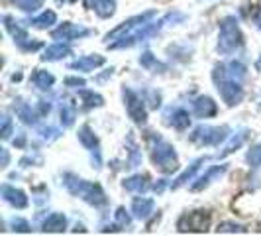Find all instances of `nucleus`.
Listing matches in <instances>:
<instances>
[{
  "label": "nucleus",
  "instance_id": "nucleus-1",
  "mask_svg": "<svg viewBox=\"0 0 261 236\" xmlns=\"http://www.w3.org/2000/svg\"><path fill=\"white\" fill-rule=\"evenodd\" d=\"M246 75H248V67L242 61H230V63L214 67V71H212L214 85L228 106H236L242 103V99H244L242 81L246 79Z\"/></svg>",
  "mask_w": 261,
  "mask_h": 236
},
{
  "label": "nucleus",
  "instance_id": "nucleus-2",
  "mask_svg": "<svg viewBox=\"0 0 261 236\" xmlns=\"http://www.w3.org/2000/svg\"><path fill=\"white\" fill-rule=\"evenodd\" d=\"M185 14L181 12H169L165 14L163 18H159V20H151V22H147L145 26H142L136 34H132L130 38H124V39H118L114 43H108L110 45V50H122V48H132V45H136V43H140V41H145L147 38H153L157 36L161 30L165 26H169V24H175V22H183Z\"/></svg>",
  "mask_w": 261,
  "mask_h": 236
},
{
  "label": "nucleus",
  "instance_id": "nucleus-3",
  "mask_svg": "<svg viewBox=\"0 0 261 236\" xmlns=\"http://www.w3.org/2000/svg\"><path fill=\"white\" fill-rule=\"evenodd\" d=\"M63 183H65L67 191L71 195L83 199L85 203H89L92 207H105L106 201H108L100 185L87 181V179H81V177L73 175V173H65L63 175Z\"/></svg>",
  "mask_w": 261,
  "mask_h": 236
},
{
  "label": "nucleus",
  "instance_id": "nucleus-4",
  "mask_svg": "<svg viewBox=\"0 0 261 236\" xmlns=\"http://www.w3.org/2000/svg\"><path fill=\"white\" fill-rule=\"evenodd\" d=\"M147 142H149L151 159H153L157 170L163 171V173H173V171L179 168V156H177L175 148H173L167 140H163L161 136L149 132Z\"/></svg>",
  "mask_w": 261,
  "mask_h": 236
},
{
  "label": "nucleus",
  "instance_id": "nucleus-5",
  "mask_svg": "<svg viewBox=\"0 0 261 236\" xmlns=\"http://www.w3.org/2000/svg\"><path fill=\"white\" fill-rule=\"evenodd\" d=\"M244 45V36L238 24L236 16H226L220 22V30H218V43L216 50L220 55H234L236 52H240Z\"/></svg>",
  "mask_w": 261,
  "mask_h": 236
},
{
  "label": "nucleus",
  "instance_id": "nucleus-6",
  "mask_svg": "<svg viewBox=\"0 0 261 236\" xmlns=\"http://www.w3.org/2000/svg\"><path fill=\"white\" fill-rule=\"evenodd\" d=\"M155 16H157L155 10H147V12L138 14V16H134V18H128L126 22H122L120 26H116L112 32L106 34V38H105L106 43H114V41H118V39L130 38L132 34H136L142 26H145L147 22H151Z\"/></svg>",
  "mask_w": 261,
  "mask_h": 236
},
{
  "label": "nucleus",
  "instance_id": "nucleus-7",
  "mask_svg": "<svg viewBox=\"0 0 261 236\" xmlns=\"http://www.w3.org/2000/svg\"><path fill=\"white\" fill-rule=\"evenodd\" d=\"M228 136V126H198L191 134V142L198 146H220Z\"/></svg>",
  "mask_w": 261,
  "mask_h": 236
},
{
  "label": "nucleus",
  "instance_id": "nucleus-8",
  "mask_svg": "<svg viewBox=\"0 0 261 236\" xmlns=\"http://www.w3.org/2000/svg\"><path fill=\"white\" fill-rule=\"evenodd\" d=\"M4 26L8 30V34L14 38V43H16L22 52H38L39 48L43 45L41 41H36V39L30 38L26 30L20 26V22L12 20L10 16H4Z\"/></svg>",
  "mask_w": 261,
  "mask_h": 236
},
{
  "label": "nucleus",
  "instance_id": "nucleus-9",
  "mask_svg": "<svg viewBox=\"0 0 261 236\" xmlns=\"http://www.w3.org/2000/svg\"><path fill=\"white\" fill-rule=\"evenodd\" d=\"M122 97H124V105H126V110H128L130 118L138 126H144L145 122H147L145 101L136 91H132L130 87H124L122 89Z\"/></svg>",
  "mask_w": 261,
  "mask_h": 236
},
{
  "label": "nucleus",
  "instance_id": "nucleus-10",
  "mask_svg": "<svg viewBox=\"0 0 261 236\" xmlns=\"http://www.w3.org/2000/svg\"><path fill=\"white\" fill-rule=\"evenodd\" d=\"M179 232H206L210 228V213L208 210H193L183 215L177 221Z\"/></svg>",
  "mask_w": 261,
  "mask_h": 236
},
{
  "label": "nucleus",
  "instance_id": "nucleus-11",
  "mask_svg": "<svg viewBox=\"0 0 261 236\" xmlns=\"http://www.w3.org/2000/svg\"><path fill=\"white\" fill-rule=\"evenodd\" d=\"M79 142L85 146L89 152H91L92 156V163H94V168L96 170H100L102 168V154H100V144H98V138L94 136V132L91 130V126H81L79 128V134H77Z\"/></svg>",
  "mask_w": 261,
  "mask_h": 236
},
{
  "label": "nucleus",
  "instance_id": "nucleus-12",
  "mask_svg": "<svg viewBox=\"0 0 261 236\" xmlns=\"http://www.w3.org/2000/svg\"><path fill=\"white\" fill-rule=\"evenodd\" d=\"M92 30L81 26V24H73V22H63L59 24V28H55L51 32V36L55 39H63V41H73V39H81L91 36Z\"/></svg>",
  "mask_w": 261,
  "mask_h": 236
},
{
  "label": "nucleus",
  "instance_id": "nucleus-13",
  "mask_svg": "<svg viewBox=\"0 0 261 236\" xmlns=\"http://www.w3.org/2000/svg\"><path fill=\"white\" fill-rule=\"evenodd\" d=\"M0 193H2V199H4L8 205H12L14 209H26L28 207V197L22 189H16L12 185L4 183L2 189H0Z\"/></svg>",
  "mask_w": 261,
  "mask_h": 236
},
{
  "label": "nucleus",
  "instance_id": "nucleus-14",
  "mask_svg": "<svg viewBox=\"0 0 261 236\" xmlns=\"http://www.w3.org/2000/svg\"><path fill=\"white\" fill-rule=\"evenodd\" d=\"M165 118H167L165 122H167L169 126H173L175 130H187V128L191 126V114H189L185 108H181V106L169 108Z\"/></svg>",
  "mask_w": 261,
  "mask_h": 236
},
{
  "label": "nucleus",
  "instance_id": "nucleus-15",
  "mask_svg": "<svg viewBox=\"0 0 261 236\" xmlns=\"http://www.w3.org/2000/svg\"><path fill=\"white\" fill-rule=\"evenodd\" d=\"M106 59L102 55H98V53H92V55H85V57H79L77 61H73V63H69V69H73V71H94L96 67L105 65Z\"/></svg>",
  "mask_w": 261,
  "mask_h": 236
},
{
  "label": "nucleus",
  "instance_id": "nucleus-16",
  "mask_svg": "<svg viewBox=\"0 0 261 236\" xmlns=\"http://www.w3.org/2000/svg\"><path fill=\"white\" fill-rule=\"evenodd\" d=\"M193 110H195V114L198 118H210V116H216L218 106H216V103H214L210 97H204V95H202V97L195 99Z\"/></svg>",
  "mask_w": 261,
  "mask_h": 236
},
{
  "label": "nucleus",
  "instance_id": "nucleus-17",
  "mask_svg": "<svg viewBox=\"0 0 261 236\" xmlns=\"http://www.w3.org/2000/svg\"><path fill=\"white\" fill-rule=\"evenodd\" d=\"M87 8L100 18H112L116 12V0H87Z\"/></svg>",
  "mask_w": 261,
  "mask_h": 236
},
{
  "label": "nucleus",
  "instance_id": "nucleus-18",
  "mask_svg": "<svg viewBox=\"0 0 261 236\" xmlns=\"http://www.w3.org/2000/svg\"><path fill=\"white\" fill-rule=\"evenodd\" d=\"M155 209V203H153V199H147V197H138V199H134V203H132V213H134V217L136 219H147L151 213Z\"/></svg>",
  "mask_w": 261,
  "mask_h": 236
},
{
  "label": "nucleus",
  "instance_id": "nucleus-19",
  "mask_svg": "<svg viewBox=\"0 0 261 236\" xmlns=\"http://www.w3.org/2000/svg\"><path fill=\"white\" fill-rule=\"evenodd\" d=\"M122 187H124L126 191H130V193H145V191L149 189V177H147V175H142V173L132 175V177H126V179L122 181Z\"/></svg>",
  "mask_w": 261,
  "mask_h": 236
},
{
  "label": "nucleus",
  "instance_id": "nucleus-20",
  "mask_svg": "<svg viewBox=\"0 0 261 236\" xmlns=\"http://www.w3.org/2000/svg\"><path fill=\"white\" fill-rule=\"evenodd\" d=\"M202 163H206V157H198V159H195L193 163H191V168H187V170L171 183V189H179V187H183V185H187L193 177L196 175V171L202 168Z\"/></svg>",
  "mask_w": 261,
  "mask_h": 236
},
{
  "label": "nucleus",
  "instance_id": "nucleus-21",
  "mask_svg": "<svg viewBox=\"0 0 261 236\" xmlns=\"http://www.w3.org/2000/svg\"><path fill=\"white\" fill-rule=\"evenodd\" d=\"M67 228V219L63 213H51L43 224H41V230L43 232H63Z\"/></svg>",
  "mask_w": 261,
  "mask_h": 236
},
{
  "label": "nucleus",
  "instance_id": "nucleus-22",
  "mask_svg": "<svg viewBox=\"0 0 261 236\" xmlns=\"http://www.w3.org/2000/svg\"><path fill=\"white\" fill-rule=\"evenodd\" d=\"M224 173H226V166H214V168H210L204 175H200L198 179H196V183L191 187L193 191H200V189H204L206 185H210L216 177H222Z\"/></svg>",
  "mask_w": 261,
  "mask_h": 236
},
{
  "label": "nucleus",
  "instance_id": "nucleus-23",
  "mask_svg": "<svg viewBox=\"0 0 261 236\" xmlns=\"http://www.w3.org/2000/svg\"><path fill=\"white\" fill-rule=\"evenodd\" d=\"M67 55H71V48L67 43H53L43 52L41 61H59V59H65Z\"/></svg>",
  "mask_w": 261,
  "mask_h": 236
},
{
  "label": "nucleus",
  "instance_id": "nucleus-24",
  "mask_svg": "<svg viewBox=\"0 0 261 236\" xmlns=\"http://www.w3.org/2000/svg\"><path fill=\"white\" fill-rule=\"evenodd\" d=\"M140 65L144 67V69H147V71H151V73H163L167 69L165 63H161L155 55L149 52H144L140 55Z\"/></svg>",
  "mask_w": 261,
  "mask_h": 236
},
{
  "label": "nucleus",
  "instance_id": "nucleus-25",
  "mask_svg": "<svg viewBox=\"0 0 261 236\" xmlns=\"http://www.w3.org/2000/svg\"><path fill=\"white\" fill-rule=\"evenodd\" d=\"M59 116H61V124L63 126H73L75 124V118H77V106L75 103H71V101H63L61 106H59Z\"/></svg>",
  "mask_w": 261,
  "mask_h": 236
},
{
  "label": "nucleus",
  "instance_id": "nucleus-26",
  "mask_svg": "<svg viewBox=\"0 0 261 236\" xmlns=\"http://www.w3.org/2000/svg\"><path fill=\"white\" fill-rule=\"evenodd\" d=\"M32 83L38 87L39 91H49L55 83V77H53L49 71H43V69H36V73L32 75Z\"/></svg>",
  "mask_w": 261,
  "mask_h": 236
},
{
  "label": "nucleus",
  "instance_id": "nucleus-27",
  "mask_svg": "<svg viewBox=\"0 0 261 236\" xmlns=\"http://www.w3.org/2000/svg\"><path fill=\"white\" fill-rule=\"evenodd\" d=\"M246 138H248V130H240L238 134H234L228 142H226V146L222 148V152L218 154L220 157H226V156H230V154H234L238 148H242V144L246 142Z\"/></svg>",
  "mask_w": 261,
  "mask_h": 236
},
{
  "label": "nucleus",
  "instance_id": "nucleus-28",
  "mask_svg": "<svg viewBox=\"0 0 261 236\" xmlns=\"http://www.w3.org/2000/svg\"><path fill=\"white\" fill-rule=\"evenodd\" d=\"M55 20H57V14L53 10H45V12H41L36 18H32L30 24L34 28H39V30H47V28H51L55 24Z\"/></svg>",
  "mask_w": 261,
  "mask_h": 236
},
{
  "label": "nucleus",
  "instance_id": "nucleus-29",
  "mask_svg": "<svg viewBox=\"0 0 261 236\" xmlns=\"http://www.w3.org/2000/svg\"><path fill=\"white\" fill-rule=\"evenodd\" d=\"M79 99L83 101V106H85V108H94V106H102V105H105V99H102L98 92L87 91V89L79 92Z\"/></svg>",
  "mask_w": 261,
  "mask_h": 236
},
{
  "label": "nucleus",
  "instance_id": "nucleus-30",
  "mask_svg": "<svg viewBox=\"0 0 261 236\" xmlns=\"http://www.w3.org/2000/svg\"><path fill=\"white\" fill-rule=\"evenodd\" d=\"M18 116L22 118L26 124H36V122H38V118H41V114H39L38 106L20 105L18 106Z\"/></svg>",
  "mask_w": 261,
  "mask_h": 236
},
{
  "label": "nucleus",
  "instance_id": "nucleus-31",
  "mask_svg": "<svg viewBox=\"0 0 261 236\" xmlns=\"http://www.w3.org/2000/svg\"><path fill=\"white\" fill-rule=\"evenodd\" d=\"M12 2L24 12H36L38 8L43 6V0H12Z\"/></svg>",
  "mask_w": 261,
  "mask_h": 236
},
{
  "label": "nucleus",
  "instance_id": "nucleus-32",
  "mask_svg": "<svg viewBox=\"0 0 261 236\" xmlns=\"http://www.w3.org/2000/svg\"><path fill=\"white\" fill-rule=\"evenodd\" d=\"M128 144H130V161H128L130 166L128 168H138L142 163V152L138 150V146H136L132 136H128Z\"/></svg>",
  "mask_w": 261,
  "mask_h": 236
},
{
  "label": "nucleus",
  "instance_id": "nucleus-33",
  "mask_svg": "<svg viewBox=\"0 0 261 236\" xmlns=\"http://www.w3.org/2000/svg\"><path fill=\"white\" fill-rule=\"evenodd\" d=\"M246 159H248V163L251 168H261V142L249 150Z\"/></svg>",
  "mask_w": 261,
  "mask_h": 236
},
{
  "label": "nucleus",
  "instance_id": "nucleus-34",
  "mask_svg": "<svg viewBox=\"0 0 261 236\" xmlns=\"http://www.w3.org/2000/svg\"><path fill=\"white\" fill-rule=\"evenodd\" d=\"M218 232H232V234H236V232H240V234H244V232H246V228H244L242 224L222 223L220 226H218Z\"/></svg>",
  "mask_w": 261,
  "mask_h": 236
},
{
  "label": "nucleus",
  "instance_id": "nucleus-35",
  "mask_svg": "<svg viewBox=\"0 0 261 236\" xmlns=\"http://www.w3.org/2000/svg\"><path fill=\"white\" fill-rule=\"evenodd\" d=\"M39 134H41V138H43V140H55V138H59V136H61V132L57 130V128H53V126L39 128Z\"/></svg>",
  "mask_w": 261,
  "mask_h": 236
},
{
  "label": "nucleus",
  "instance_id": "nucleus-36",
  "mask_svg": "<svg viewBox=\"0 0 261 236\" xmlns=\"http://www.w3.org/2000/svg\"><path fill=\"white\" fill-rule=\"evenodd\" d=\"M12 230L16 232H30V223L24 221V219H12Z\"/></svg>",
  "mask_w": 261,
  "mask_h": 236
},
{
  "label": "nucleus",
  "instance_id": "nucleus-37",
  "mask_svg": "<svg viewBox=\"0 0 261 236\" xmlns=\"http://www.w3.org/2000/svg\"><path fill=\"white\" fill-rule=\"evenodd\" d=\"M0 134H2L4 140H8L10 134H12V120H10V116H6V114L2 116V132Z\"/></svg>",
  "mask_w": 261,
  "mask_h": 236
},
{
  "label": "nucleus",
  "instance_id": "nucleus-38",
  "mask_svg": "<svg viewBox=\"0 0 261 236\" xmlns=\"http://www.w3.org/2000/svg\"><path fill=\"white\" fill-rule=\"evenodd\" d=\"M116 221H118V224L120 226H128L130 224V217H128V213H126V209H120L116 210Z\"/></svg>",
  "mask_w": 261,
  "mask_h": 236
},
{
  "label": "nucleus",
  "instance_id": "nucleus-39",
  "mask_svg": "<svg viewBox=\"0 0 261 236\" xmlns=\"http://www.w3.org/2000/svg\"><path fill=\"white\" fill-rule=\"evenodd\" d=\"M65 85H75V87H85V81L77 77H69L65 79Z\"/></svg>",
  "mask_w": 261,
  "mask_h": 236
},
{
  "label": "nucleus",
  "instance_id": "nucleus-40",
  "mask_svg": "<svg viewBox=\"0 0 261 236\" xmlns=\"http://www.w3.org/2000/svg\"><path fill=\"white\" fill-rule=\"evenodd\" d=\"M8 159H10L8 150H4V148H2V168H8Z\"/></svg>",
  "mask_w": 261,
  "mask_h": 236
},
{
  "label": "nucleus",
  "instance_id": "nucleus-41",
  "mask_svg": "<svg viewBox=\"0 0 261 236\" xmlns=\"http://www.w3.org/2000/svg\"><path fill=\"white\" fill-rule=\"evenodd\" d=\"M253 24L257 26V30H261V8H259V12L253 16Z\"/></svg>",
  "mask_w": 261,
  "mask_h": 236
},
{
  "label": "nucleus",
  "instance_id": "nucleus-42",
  "mask_svg": "<svg viewBox=\"0 0 261 236\" xmlns=\"http://www.w3.org/2000/svg\"><path fill=\"white\" fill-rule=\"evenodd\" d=\"M59 2H77V0H59Z\"/></svg>",
  "mask_w": 261,
  "mask_h": 236
},
{
  "label": "nucleus",
  "instance_id": "nucleus-43",
  "mask_svg": "<svg viewBox=\"0 0 261 236\" xmlns=\"http://www.w3.org/2000/svg\"><path fill=\"white\" fill-rule=\"evenodd\" d=\"M257 69H261V57H259V61H257Z\"/></svg>",
  "mask_w": 261,
  "mask_h": 236
},
{
  "label": "nucleus",
  "instance_id": "nucleus-44",
  "mask_svg": "<svg viewBox=\"0 0 261 236\" xmlns=\"http://www.w3.org/2000/svg\"><path fill=\"white\" fill-rule=\"evenodd\" d=\"M259 108H261V105H259Z\"/></svg>",
  "mask_w": 261,
  "mask_h": 236
}]
</instances>
